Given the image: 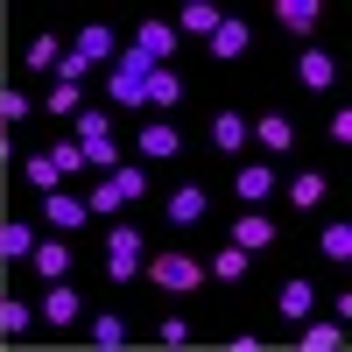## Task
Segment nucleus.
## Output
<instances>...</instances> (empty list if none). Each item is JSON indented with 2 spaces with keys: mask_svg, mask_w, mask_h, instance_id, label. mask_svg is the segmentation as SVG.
I'll return each mask as SVG.
<instances>
[{
  "mask_svg": "<svg viewBox=\"0 0 352 352\" xmlns=\"http://www.w3.org/2000/svg\"><path fill=\"white\" fill-rule=\"evenodd\" d=\"M141 275H148V282L162 289V296H197V289L212 282V275H204V261H197V254H184V247H162V254H148V261H141Z\"/></svg>",
  "mask_w": 352,
  "mask_h": 352,
  "instance_id": "f257e3e1",
  "label": "nucleus"
},
{
  "mask_svg": "<svg viewBox=\"0 0 352 352\" xmlns=\"http://www.w3.org/2000/svg\"><path fill=\"white\" fill-rule=\"evenodd\" d=\"M141 261H148V232L134 219H113L106 226V282H134Z\"/></svg>",
  "mask_w": 352,
  "mask_h": 352,
  "instance_id": "f03ea898",
  "label": "nucleus"
},
{
  "mask_svg": "<svg viewBox=\"0 0 352 352\" xmlns=\"http://www.w3.org/2000/svg\"><path fill=\"white\" fill-rule=\"evenodd\" d=\"M184 92H190V85H184V71H176V64H155L148 78H141V113H155V120H169V113L184 106Z\"/></svg>",
  "mask_w": 352,
  "mask_h": 352,
  "instance_id": "7ed1b4c3",
  "label": "nucleus"
},
{
  "mask_svg": "<svg viewBox=\"0 0 352 352\" xmlns=\"http://www.w3.org/2000/svg\"><path fill=\"white\" fill-rule=\"evenodd\" d=\"M36 324H50V331H78V324H85V296H78L71 282H43Z\"/></svg>",
  "mask_w": 352,
  "mask_h": 352,
  "instance_id": "20e7f679",
  "label": "nucleus"
},
{
  "mask_svg": "<svg viewBox=\"0 0 352 352\" xmlns=\"http://www.w3.org/2000/svg\"><path fill=\"white\" fill-rule=\"evenodd\" d=\"M176 155H184V127H176V120H141V134H134V162H176Z\"/></svg>",
  "mask_w": 352,
  "mask_h": 352,
  "instance_id": "39448f33",
  "label": "nucleus"
},
{
  "mask_svg": "<svg viewBox=\"0 0 352 352\" xmlns=\"http://www.w3.org/2000/svg\"><path fill=\"white\" fill-rule=\"evenodd\" d=\"M120 43H127L120 28H106V21H85V28H78V36H71L64 50H71V56H85V64H92V71H106L113 56H120Z\"/></svg>",
  "mask_w": 352,
  "mask_h": 352,
  "instance_id": "423d86ee",
  "label": "nucleus"
},
{
  "mask_svg": "<svg viewBox=\"0 0 352 352\" xmlns=\"http://www.w3.org/2000/svg\"><path fill=\"white\" fill-rule=\"evenodd\" d=\"M275 184H282V176H275V155H247L240 169H232V197H240V204H268Z\"/></svg>",
  "mask_w": 352,
  "mask_h": 352,
  "instance_id": "0eeeda50",
  "label": "nucleus"
},
{
  "mask_svg": "<svg viewBox=\"0 0 352 352\" xmlns=\"http://www.w3.org/2000/svg\"><path fill=\"white\" fill-rule=\"evenodd\" d=\"M247 141H254L261 155H289V148H296V120H289L282 106H268L261 120H247Z\"/></svg>",
  "mask_w": 352,
  "mask_h": 352,
  "instance_id": "6e6552de",
  "label": "nucleus"
},
{
  "mask_svg": "<svg viewBox=\"0 0 352 352\" xmlns=\"http://www.w3.org/2000/svg\"><path fill=\"white\" fill-rule=\"evenodd\" d=\"M275 240H282V232H275V219H268V204H247V212L232 219V247H240V254H268Z\"/></svg>",
  "mask_w": 352,
  "mask_h": 352,
  "instance_id": "1a4fd4ad",
  "label": "nucleus"
},
{
  "mask_svg": "<svg viewBox=\"0 0 352 352\" xmlns=\"http://www.w3.org/2000/svg\"><path fill=\"white\" fill-rule=\"evenodd\" d=\"M204 50H212V64H232V56H247V50H254V21H247V14H226L212 36H204Z\"/></svg>",
  "mask_w": 352,
  "mask_h": 352,
  "instance_id": "9d476101",
  "label": "nucleus"
},
{
  "mask_svg": "<svg viewBox=\"0 0 352 352\" xmlns=\"http://www.w3.org/2000/svg\"><path fill=\"white\" fill-rule=\"evenodd\" d=\"M162 219L169 226H204V219H212V190H204V184H176L169 204H162Z\"/></svg>",
  "mask_w": 352,
  "mask_h": 352,
  "instance_id": "9b49d317",
  "label": "nucleus"
},
{
  "mask_svg": "<svg viewBox=\"0 0 352 352\" xmlns=\"http://www.w3.org/2000/svg\"><path fill=\"white\" fill-rule=\"evenodd\" d=\"M28 268H36L43 282H71L78 254H71V240H56V232H50V240H36V247H28Z\"/></svg>",
  "mask_w": 352,
  "mask_h": 352,
  "instance_id": "f8f14e48",
  "label": "nucleus"
},
{
  "mask_svg": "<svg viewBox=\"0 0 352 352\" xmlns=\"http://www.w3.org/2000/svg\"><path fill=\"white\" fill-rule=\"evenodd\" d=\"M296 85H303V92H331V85H338V56L317 50V43H303L296 50Z\"/></svg>",
  "mask_w": 352,
  "mask_h": 352,
  "instance_id": "ddd939ff",
  "label": "nucleus"
},
{
  "mask_svg": "<svg viewBox=\"0 0 352 352\" xmlns=\"http://www.w3.org/2000/svg\"><path fill=\"white\" fill-rule=\"evenodd\" d=\"M317 21H324V0H275V28H282V36L310 43V36H317Z\"/></svg>",
  "mask_w": 352,
  "mask_h": 352,
  "instance_id": "4468645a",
  "label": "nucleus"
},
{
  "mask_svg": "<svg viewBox=\"0 0 352 352\" xmlns=\"http://www.w3.org/2000/svg\"><path fill=\"white\" fill-rule=\"evenodd\" d=\"M141 56H155V64H169V56H176V43H184V36H176V28L162 21V14H148V21H134V36H127Z\"/></svg>",
  "mask_w": 352,
  "mask_h": 352,
  "instance_id": "2eb2a0df",
  "label": "nucleus"
},
{
  "mask_svg": "<svg viewBox=\"0 0 352 352\" xmlns=\"http://www.w3.org/2000/svg\"><path fill=\"white\" fill-rule=\"evenodd\" d=\"M85 219H92V212H85L78 190H43V232H50V226H56V232H78Z\"/></svg>",
  "mask_w": 352,
  "mask_h": 352,
  "instance_id": "dca6fc26",
  "label": "nucleus"
},
{
  "mask_svg": "<svg viewBox=\"0 0 352 352\" xmlns=\"http://www.w3.org/2000/svg\"><path fill=\"white\" fill-rule=\"evenodd\" d=\"M219 21H226V8H219V0H184L169 28H176V36H197V43H204V36L219 28Z\"/></svg>",
  "mask_w": 352,
  "mask_h": 352,
  "instance_id": "f3484780",
  "label": "nucleus"
},
{
  "mask_svg": "<svg viewBox=\"0 0 352 352\" xmlns=\"http://www.w3.org/2000/svg\"><path fill=\"white\" fill-rule=\"evenodd\" d=\"M296 345L303 352H345V324H338V317H331V324H324V317H303V324H296Z\"/></svg>",
  "mask_w": 352,
  "mask_h": 352,
  "instance_id": "a211bd4d",
  "label": "nucleus"
},
{
  "mask_svg": "<svg viewBox=\"0 0 352 352\" xmlns=\"http://www.w3.org/2000/svg\"><path fill=\"white\" fill-rule=\"evenodd\" d=\"M43 240V226H28L14 212H0V261H28V247Z\"/></svg>",
  "mask_w": 352,
  "mask_h": 352,
  "instance_id": "6ab92c4d",
  "label": "nucleus"
},
{
  "mask_svg": "<svg viewBox=\"0 0 352 352\" xmlns=\"http://www.w3.org/2000/svg\"><path fill=\"white\" fill-rule=\"evenodd\" d=\"M212 148H219V155H240V148H247V113H232V106L212 113Z\"/></svg>",
  "mask_w": 352,
  "mask_h": 352,
  "instance_id": "aec40b11",
  "label": "nucleus"
},
{
  "mask_svg": "<svg viewBox=\"0 0 352 352\" xmlns=\"http://www.w3.org/2000/svg\"><path fill=\"white\" fill-rule=\"evenodd\" d=\"M106 176H113V190H120L127 204H141V197H148V190H155V176H148V162H127V155H120V162H113Z\"/></svg>",
  "mask_w": 352,
  "mask_h": 352,
  "instance_id": "412c9836",
  "label": "nucleus"
},
{
  "mask_svg": "<svg viewBox=\"0 0 352 352\" xmlns=\"http://www.w3.org/2000/svg\"><path fill=\"white\" fill-rule=\"evenodd\" d=\"M275 310L289 317V324H303V317L317 310V282H303V275H289V282H282V296H275Z\"/></svg>",
  "mask_w": 352,
  "mask_h": 352,
  "instance_id": "4be33fe9",
  "label": "nucleus"
},
{
  "mask_svg": "<svg viewBox=\"0 0 352 352\" xmlns=\"http://www.w3.org/2000/svg\"><path fill=\"white\" fill-rule=\"evenodd\" d=\"M324 190H331L324 169H296V176H289V204H296V212H317V204H324Z\"/></svg>",
  "mask_w": 352,
  "mask_h": 352,
  "instance_id": "5701e85b",
  "label": "nucleus"
},
{
  "mask_svg": "<svg viewBox=\"0 0 352 352\" xmlns=\"http://www.w3.org/2000/svg\"><path fill=\"white\" fill-rule=\"evenodd\" d=\"M28 324H36V303H21V296H8V282H0V345H8V338H21Z\"/></svg>",
  "mask_w": 352,
  "mask_h": 352,
  "instance_id": "b1692460",
  "label": "nucleus"
},
{
  "mask_svg": "<svg viewBox=\"0 0 352 352\" xmlns=\"http://www.w3.org/2000/svg\"><path fill=\"white\" fill-rule=\"evenodd\" d=\"M85 212H92V219H106V226H113V219H120V212H127V197H120V190H113V176H99V184H92V190H85Z\"/></svg>",
  "mask_w": 352,
  "mask_h": 352,
  "instance_id": "393cba45",
  "label": "nucleus"
},
{
  "mask_svg": "<svg viewBox=\"0 0 352 352\" xmlns=\"http://www.w3.org/2000/svg\"><path fill=\"white\" fill-rule=\"evenodd\" d=\"M247 268H254V254H240V247H232V240H226V247H219L212 261H204V275H212V282H240Z\"/></svg>",
  "mask_w": 352,
  "mask_h": 352,
  "instance_id": "a878e982",
  "label": "nucleus"
},
{
  "mask_svg": "<svg viewBox=\"0 0 352 352\" xmlns=\"http://www.w3.org/2000/svg\"><path fill=\"white\" fill-rule=\"evenodd\" d=\"M85 338H92L99 352H120V345H127V317H113V310H99L92 324H85Z\"/></svg>",
  "mask_w": 352,
  "mask_h": 352,
  "instance_id": "bb28decb",
  "label": "nucleus"
},
{
  "mask_svg": "<svg viewBox=\"0 0 352 352\" xmlns=\"http://www.w3.org/2000/svg\"><path fill=\"white\" fill-rule=\"evenodd\" d=\"M56 56H64V36H50V28H43V36H36V43H28V50H21V64L50 78V71H56Z\"/></svg>",
  "mask_w": 352,
  "mask_h": 352,
  "instance_id": "cd10ccee",
  "label": "nucleus"
},
{
  "mask_svg": "<svg viewBox=\"0 0 352 352\" xmlns=\"http://www.w3.org/2000/svg\"><path fill=\"white\" fill-rule=\"evenodd\" d=\"M317 254H324V261H352V226H345V219L317 226Z\"/></svg>",
  "mask_w": 352,
  "mask_h": 352,
  "instance_id": "c85d7f7f",
  "label": "nucleus"
},
{
  "mask_svg": "<svg viewBox=\"0 0 352 352\" xmlns=\"http://www.w3.org/2000/svg\"><path fill=\"white\" fill-rule=\"evenodd\" d=\"M106 99L120 106V113H141V78H127V71H106Z\"/></svg>",
  "mask_w": 352,
  "mask_h": 352,
  "instance_id": "c756f323",
  "label": "nucleus"
},
{
  "mask_svg": "<svg viewBox=\"0 0 352 352\" xmlns=\"http://www.w3.org/2000/svg\"><path fill=\"white\" fill-rule=\"evenodd\" d=\"M113 127H106V106H78L71 113V141H106Z\"/></svg>",
  "mask_w": 352,
  "mask_h": 352,
  "instance_id": "7c9ffc66",
  "label": "nucleus"
},
{
  "mask_svg": "<svg viewBox=\"0 0 352 352\" xmlns=\"http://www.w3.org/2000/svg\"><path fill=\"white\" fill-rule=\"evenodd\" d=\"M43 155H50V169H56V176H85V148H78L71 134H64V141H50Z\"/></svg>",
  "mask_w": 352,
  "mask_h": 352,
  "instance_id": "2f4dec72",
  "label": "nucleus"
},
{
  "mask_svg": "<svg viewBox=\"0 0 352 352\" xmlns=\"http://www.w3.org/2000/svg\"><path fill=\"white\" fill-rule=\"evenodd\" d=\"M78 106H85V85H50V99H43V113H50V120H71Z\"/></svg>",
  "mask_w": 352,
  "mask_h": 352,
  "instance_id": "473e14b6",
  "label": "nucleus"
},
{
  "mask_svg": "<svg viewBox=\"0 0 352 352\" xmlns=\"http://www.w3.org/2000/svg\"><path fill=\"white\" fill-rule=\"evenodd\" d=\"M28 113H36V99H28L21 85H8V78H0V120L14 127V120H28Z\"/></svg>",
  "mask_w": 352,
  "mask_h": 352,
  "instance_id": "72a5a7b5",
  "label": "nucleus"
},
{
  "mask_svg": "<svg viewBox=\"0 0 352 352\" xmlns=\"http://www.w3.org/2000/svg\"><path fill=\"white\" fill-rule=\"evenodd\" d=\"M21 176H28V184H36V190H64V176L50 169V155H43V148H36V155L21 162Z\"/></svg>",
  "mask_w": 352,
  "mask_h": 352,
  "instance_id": "f704fd0d",
  "label": "nucleus"
},
{
  "mask_svg": "<svg viewBox=\"0 0 352 352\" xmlns=\"http://www.w3.org/2000/svg\"><path fill=\"white\" fill-rule=\"evenodd\" d=\"M78 148H85V169H113V162H120V141H78Z\"/></svg>",
  "mask_w": 352,
  "mask_h": 352,
  "instance_id": "c9c22d12",
  "label": "nucleus"
},
{
  "mask_svg": "<svg viewBox=\"0 0 352 352\" xmlns=\"http://www.w3.org/2000/svg\"><path fill=\"white\" fill-rule=\"evenodd\" d=\"M155 338H162V345H190V324H184V317H162Z\"/></svg>",
  "mask_w": 352,
  "mask_h": 352,
  "instance_id": "e433bc0d",
  "label": "nucleus"
},
{
  "mask_svg": "<svg viewBox=\"0 0 352 352\" xmlns=\"http://www.w3.org/2000/svg\"><path fill=\"white\" fill-rule=\"evenodd\" d=\"M226 352H268V338H261V331H232Z\"/></svg>",
  "mask_w": 352,
  "mask_h": 352,
  "instance_id": "4c0bfd02",
  "label": "nucleus"
},
{
  "mask_svg": "<svg viewBox=\"0 0 352 352\" xmlns=\"http://www.w3.org/2000/svg\"><path fill=\"white\" fill-rule=\"evenodd\" d=\"M324 127H331V141H338V148H345V141H352V106H338V113H331Z\"/></svg>",
  "mask_w": 352,
  "mask_h": 352,
  "instance_id": "58836bf2",
  "label": "nucleus"
},
{
  "mask_svg": "<svg viewBox=\"0 0 352 352\" xmlns=\"http://www.w3.org/2000/svg\"><path fill=\"white\" fill-rule=\"evenodd\" d=\"M0 148H8V120H0Z\"/></svg>",
  "mask_w": 352,
  "mask_h": 352,
  "instance_id": "ea45409f",
  "label": "nucleus"
}]
</instances>
